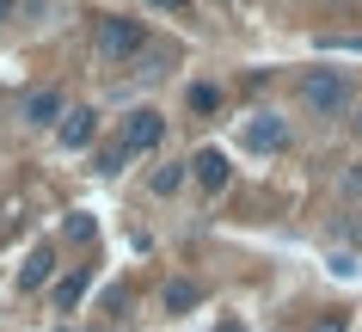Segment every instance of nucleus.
Wrapping results in <instances>:
<instances>
[{"label":"nucleus","instance_id":"f257e3e1","mask_svg":"<svg viewBox=\"0 0 362 332\" xmlns=\"http://www.w3.org/2000/svg\"><path fill=\"white\" fill-rule=\"evenodd\" d=\"M160 136H166V118H160V111H148V105H141V111H129V118H123V142L105 154V173H117L123 160H135V154H148V148H160Z\"/></svg>","mask_w":362,"mask_h":332},{"label":"nucleus","instance_id":"f03ea898","mask_svg":"<svg viewBox=\"0 0 362 332\" xmlns=\"http://www.w3.org/2000/svg\"><path fill=\"white\" fill-rule=\"evenodd\" d=\"M301 105H307V111H320V118H338L344 105H350V80H344V68H313V74H301Z\"/></svg>","mask_w":362,"mask_h":332},{"label":"nucleus","instance_id":"7ed1b4c3","mask_svg":"<svg viewBox=\"0 0 362 332\" xmlns=\"http://www.w3.org/2000/svg\"><path fill=\"white\" fill-rule=\"evenodd\" d=\"M141 43H148V31H141L135 19H117V13L98 19V56H105V62H129Z\"/></svg>","mask_w":362,"mask_h":332},{"label":"nucleus","instance_id":"20e7f679","mask_svg":"<svg viewBox=\"0 0 362 332\" xmlns=\"http://www.w3.org/2000/svg\"><path fill=\"white\" fill-rule=\"evenodd\" d=\"M93 136H98V111H93V105L62 111V123H56V142H62V148H93Z\"/></svg>","mask_w":362,"mask_h":332},{"label":"nucleus","instance_id":"39448f33","mask_svg":"<svg viewBox=\"0 0 362 332\" xmlns=\"http://www.w3.org/2000/svg\"><path fill=\"white\" fill-rule=\"evenodd\" d=\"M240 142H246L252 154H276V148H288V130H283V118H264V111H258V118L240 130Z\"/></svg>","mask_w":362,"mask_h":332},{"label":"nucleus","instance_id":"423d86ee","mask_svg":"<svg viewBox=\"0 0 362 332\" xmlns=\"http://www.w3.org/2000/svg\"><path fill=\"white\" fill-rule=\"evenodd\" d=\"M191 178L203 185V191H221V185L233 178V166H228V154H221V148H203V154L191 160Z\"/></svg>","mask_w":362,"mask_h":332},{"label":"nucleus","instance_id":"0eeeda50","mask_svg":"<svg viewBox=\"0 0 362 332\" xmlns=\"http://www.w3.org/2000/svg\"><path fill=\"white\" fill-rule=\"evenodd\" d=\"M49 271H56V253H49V246H37V253L25 258V271H19V290H43V283H49Z\"/></svg>","mask_w":362,"mask_h":332},{"label":"nucleus","instance_id":"6e6552de","mask_svg":"<svg viewBox=\"0 0 362 332\" xmlns=\"http://www.w3.org/2000/svg\"><path fill=\"white\" fill-rule=\"evenodd\" d=\"M25 118H31V123H62V93H49V86L31 93V98H25Z\"/></svg>","mask_w":362,"mask_h":332},{"label":"nucleus","instance_id":"1a4fd4ad","mask_svg":"<svg viewBox=\"0 0 362 332\" xmlns=\"http://www.w3.org/2000/svg\"><path fill=\"white\" fill-rule=\"evenodd\" d=\"M80 295H86V271H74V277H62V283H56V308L62 314L80 308Z\"/></svg>","mask_w":362,"mask_h":332},{"label":"nucleus","instance_id":"9d476101","mask_svg":"<svg viewBox=\"0 0 362 332\" xmlns=\"http://www.w3.org/2000/svg\"><path fill=\"white\" fill-rule=\"evenodd\" d=\"M197 302H203V290H197V283H166V308H172V314L197 308Z\"/></svg>","mask_w":362,"mask_h":332},{"label":"nucleus","instance_id":"9b49d317","mask_svg":"<svg viewBox=\"0 0 362 332\" xmlns=\"http://www.w3.org/2000/svg\"><path fill=\"white\" fill-rule=\"evenodd\" d=\"M178 185H185V166H160V173H153V191L160 197H172Z\"/></svg>","mask_w":362,"mask_h":332},{"label":"nucleus","instance_id":"f8f14e48","mask_svg":"<svg viewBox=\"0 0 362 332\" xmlns=\"http://www.w3.org/2000/svg\"><path fill=\"white\" fill-rule=\"evenodd\" d=\"M98 228H93V215H68V240H93Z\"/></svg>","mask_w":362,"mask_h":332},{"label":"nucleus","instance_id":"ddd939ff","mask_svg":"<svg viewBox=\"0 0 362 332\" xmlns=\"http://www.w3.org/2000/svg\"><path fill=\"white\" fill-rule=\"evenodd\" d=\"M313 332H350V314H325V320H320Z\"/></svg>","mask_w":362,"mask_h":332},{"label":"nucleus","instance_id":"4468645a","mask_svg":"<svg viewBox=\"0 0 362 332\" xmlns=\"http://www.w3.org/2000/svg\"><path fill=\"white\" fill-rule=\"evenodd\" d=\"M153 6H191V0H153Z\"/></svg>","mask_w":362,"mask_h":332},{"label":"nucleus","instance_id":"2eb2a0df","mask_svg":"<svg viewBox=\"0 0 362 332\" xmlns=\"http://www.w3.org/2000/svg\"><path fill=\"white\" fill-rule=\"evenodd\" d=\"M6 13H13V0H0V19H6Z\"/></svg>","mask_w":362,"mask_h":332},{"label":"nucleus","instance_id":"dca6fc26","mask_svg":"<svg viewBox=\"0 0 362 332\" xmlns=\"http://www.w3.org/2000/svg\"><path fill=\"white\" fill-rule=\"evenodd\" d=\"M221 332H240V326H221Z\"/></svg>","mask_w":362,"mask_h":332}]
</instances>
